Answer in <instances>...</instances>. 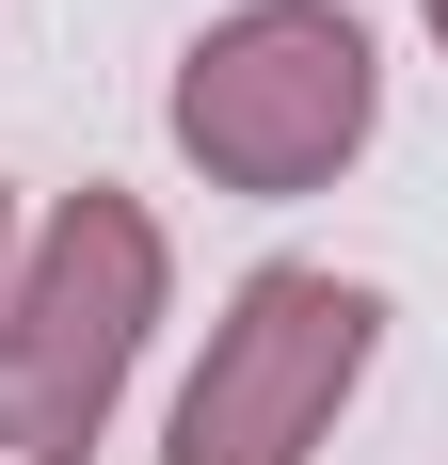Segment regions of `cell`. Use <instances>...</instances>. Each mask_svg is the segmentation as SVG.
Segmentation results:
<instances>
[{
	"label": "cell",
	"instance_id": "obj_5",
	"mask_svg": "<svg viewBox=\"0 0 448 465\" xmlns=\"http://www.w3.org/2000/svg\"><path fill=\"white\" fill-rule=\"evenodd\" d=\"M416 33H433V48H448V0H416Z\"/></svg>",
	"mask_w": 448,
	"mask_h": 465
},
{
	"label": "cell",
	"instance_id": "obj_1",
	"mask_svg": "<svg viewBox=\"0 0 448 465\" xmlns=\"http://www.w3.org/2000/svg\"><path fill=\"white\" fill-rule=\"evenodd\" d=\"M161 322H177L161 209L112 177L48 193L33 241H16V289H0V465H96Z\"/></svg>",
	"mask_w": 448,
	"mask_h": 465
},
{
	"label": "cell",
	"instance_id": "obj_4",
	"mask_svg": "<svg viewBox=\"0 0 448 465\" xmlns=\"http://www.w3.org/2000/svg\"><path fill=\"white\" fill-rule=\"evenodd\" d=\"M16 241H33V209H16V177H0V289H16Z\"/></svg>",
	"mask_w": 448,
	"mask_h": 465
},
{
	"label": "cell",
	"instance_id": "obj_2",
	"mask_svg": "<svg viewBox=\"0 0 448 465\" xmlns=\"http://www.w3.org/2000/svg\"><path fill=\"white\" fill-rule=\"evenodd\" d=\"M161 129L209 193H257V209L336 193L385 129V48L353 0H224L161 81Z\"/></svg>",
	"mask_w": 448,
	"mask_h": 465
},
{
	"label": "cell",
	"instance_id": "obj_3",
	"mask_svg": "<svg viewBox=\"0 0 448 465\" xmlns=\"http://www.w3.org/2000/svg\"><path fill=\"white\" fill-rule=\"evenodd\" d=\"M368 370H385V289L336 257H257L177 370L161 465H320L336 418L368 401Z\"/></svg>",
	"mask_w": 448,
	"mask_h": 465
}]
</instances>
